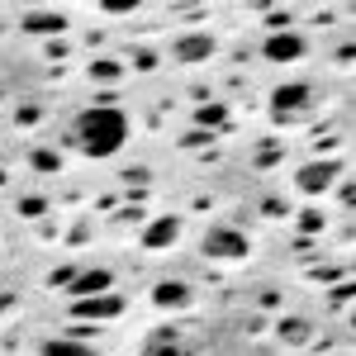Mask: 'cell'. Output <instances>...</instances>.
<instances>
[{"label":"cell","instance_id":"7c38bea8","mask_svg":"<svg viewBox=\"0 0 356 356\" xmlns=\"http://www.w3.org/2000/svg\"><path fill=\"white\" fill-rule=\"evenodd\" d=\"M157 304H162V309L186 304V285H181V280H162V285H157Z\"/></svg>","mask_w":356,"mask_h":356},{"label":"cell","instance_id":"7a4b0ae2","mask_svg":"<svg viewBox=\"0 0 356 356\" xmlns=\"http://www.w3.org/2000/svg\"><path fill=\"white\" fill-rule=\"evenodd\" d=\"M204 252H209V257H223V261H238V257H247V238L233 233V228H214V233L204 238Z\"/></svg>","mask_w":356,"mask_h":356},{"label":"cell","instance_id":"3957f363","mask_svg":"<svg viewBox=\"0 0 356 356\" xmlns=\"http://www.w3.org/2000/svg\"><path fill=\"white\" fill-rule=\"evenodd\" d=\"M300 53H304V38L290 33V29H275L271 38H266V57H271V62H295Z\"/></svg>","mask_w":356,"mask_h":356},{"label":"cell","instance_id":"8992f818","mask_svg":"<svg viewBox=\"0 0 356 356\" xmlns=\"http://www.w3.org/2000/svg\"><path fill=\"white\" fill-rule=\"evenodd\" d=\"M76 314H81V318H119V314H124V300H119V295H100V300H76Z\"/></svg>","mask_w":356,"mask_h":356},{"label":"cell","instance_id":"5b68a950","mask_svg":"<svg viewBox=\"0 0 356 356\" xmlns=\"http://www.w3.org/2000/svg\"><path fill=\"white\" fill-rule=\"evenodd\" d=\"M332 176H337V166H332V162H314V166H304V171H300V191L323 195V191L332 186Z\"/></svg>","mask_w":356,"mask_h":356},{"label":"cell","instance_id":"30bf717a","mask_svg":"<svg viewBox=\"0 0 356 356\" xmlns=\"http://www.w3.org/2000/svg\"><path fill=\"white\" fill-rule=\"evenodd\" d=\"M176 233H181V219H157V223H147L143 243L147 247H166V243H176Z\"/></svg>","mask_w":356,"mask_h":356},{"label":"cell","instance_id":"6da1fadb","mask_svg":"<svg viewBox=\"0 0 356 356\" xmlns=\"http://www.w3.org/2000/svg\"><path fill=\"white\" fill-rule=\"evenodd\" d=\"M76 143L90 157H114L124 143H129V119L119 105H90V110L76 119Z\"/></svg>","mask_w":356,"mask_h":356},{"label":"cell","instance_id":"ba28073f","mask_svg":"<svg viewBox=\"0 0 356 356\" xmlns=\"http://www.w3.org/2000/svg\"><path fill=\"white\" fill-rule=\"evenodd\" d=\"M271 105H275V114H290V110H304V105H309V86H280V90H275L271 95Z\"/></svg>","mask_w":356,"mask_h":356},{"label":"cell","instance_id":"8fae6325","mask_svg":"<svg viewBox=\"0 0 356 356\" xmlns=\"http://www.w3.org/2000/svg\"><path fill=\"white\" fill-rule=\"evenodd\" d=\"M24 29L29 33H57V29H67V19H62V15H29Z\"/></svg>","mask_w":356,"mask_h":356},{"label":"cell","instance_id":"277c9868","mask_svg":"<svg viewBox=\"0 0 356 356\" xmlns=\"http://www.w3.org/2000/svg\"><path fill=\"white\" fill-rule=\"evenodd\" d=\"M204 57H214V38H209V33H186V38H176V62H204Z\"/></svg>","mask_w":356,"mask_h":356},{"label":"cell","instance_id":"9c48e42d","mask_svg":"<svg viewBox=\"0 0 356 356\" xmlns=\"http://www.w3.org/2000/svg\"><path fill=\"white\" fill-rule=\"evenodd\" d=\"M38 356H95V347H86V342H76V337H48Z\"/></svg>","mask_w":356,"mask_h":356},{"label":"cell","instance_id":"52a82bcc","mask_svg":"<svg viewBox=\"0 0 356 356\" xmlns=\"http://www.w3.org/2000/svg\"><path fill=\"white\" fill-rule=\"evenodd\" d=\"M110 290V271H86L72 280V295L76 300H95V295H105Z\"/></svg>","mask_w":356,"mask_h":356}]
</instances>
